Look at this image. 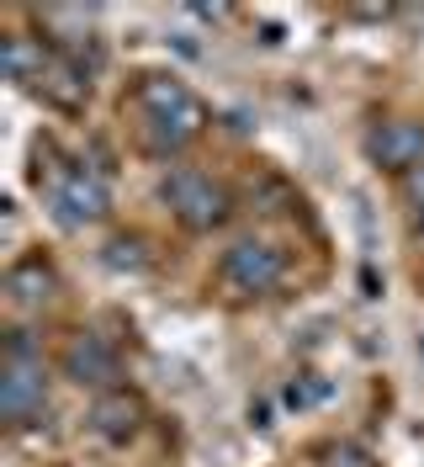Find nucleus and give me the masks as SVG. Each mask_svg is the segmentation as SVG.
Returning a JSON list of instances; mask_svg holds the SVG:
<instances>
[{"instance_id": "nucleus-1", "label": "nucleus", "mask_w": 424, "mask_h": 467, "mask_svg": "<svg viewBox=\"0 0 424 467\" xmlns=\"http://www.w3.org/2000/svg\"><path fill=\"white\" fill-rule=\"evenodd\" d=\"M133 107H139V117H143V139H149L154 154H181V149L207 128V107H202V96L186 86V80L160 75V69L139 75V86H133Z\"/></svg>"}, {"instance_id": "nucleus-2", "label": "nucleus", "mask_w": 424, "mask_h": 467, "mask_svg": "<svg viewBox=\"0 0 424 467\" xmlns=\"http://www.w3.org/2000/svg\"><path fill=\"white\" fill-rule=\"evenodd\" d=\"M37 186H43L48 218L58 229H96L112 213L107 175H96L85 160H54L48 171H37Z\"/></svg>"}, {"instance_id": "nucleus-3", "label": "nucleus", "mask_w": 424, "mask_h": 467, "mask_svg": "<svg viewBox=\"0 0 424 467\" xmlns=\"http://www.w3.org/2000/svg\"><path fill=\"white\" fill-rule=\"evenodd\" d=\"M160 197H165V207L175 213V223H186L191 234L218 229L228 218V186L212 181V175H202V171H186V165L165 175Z\"/></svg>"}, {"instance_id": "nucleus-4", "label": "nucleus", "mask_w": 424, "mask_h": 467, "mask_svg": "<svg viewBox=\"0 0 424 467\" xmlns=\"http://www.w3.org/2000/svg\"><path fill=\"white\" fill-rule=\"evenodd\" d=\"M282 276H286V255L271 239H239L218 261V282L233 297H265V292L282 287Z\"/></svg>"}, {"instance_id": "nucleus-5", "label": "nucleus", "mask_w": 424, "mask_h": 467, "mask_svg": "<svg viewBox=\"0 0 424 467\" xmlns=\"http://www.w3.org/2000/svg\"><path fill=\"white\" fill-rule=\"evenodd\" d=\"M58 367H64V378L75 382V388H96V393H112L117 378H122V356H117V346L107 340V335H96V329L69 335Z\"/></svg>"}, {"instance_id": "nucleus-6", "label": "nucleus", "mask_w": 424, "mask_h": 467, "mask_svg": "<svg viewBox=\"0 0 424 467\" xmlns=\"http://www.w3.org/2000/svg\"><path fill=\"white\" fill-rule=\"evenodd\" d=\"M43 404H48L43 356H5V372H0V409H5V425H27L32 414H43Z\"/></svg>"}, {"instance_id": "nucleus-7", "label": "nucleus", "mask_w": 424, "mask_h": 467, "mask_svg": "<svg viewBox=\"0 0 424 467\" xmlns=\"http://www.w3.org/2000/svg\"><path fill=\"white\" fill-rule=\"evenodd\" d=\"M367 154L371 165L393 175H408L424 165V122H408V117H388L367 133Z\"/></svg>"}, {"instance_id": "nucleus-8", "label": "nucleus", "mask_w": 424, "mask_h": 467, "mask_svg": "<svg viewBox=\"0 0 424 467\" xmlns=\"http://www.w3.org/2000/svg\"><path fill=\"white\" fill-rule=\"evenodd\" d=\"M32 96H37L43 107H54V112H80L85 101H90V80H85L80 64L48 54L43 58V69L32 75Z\"/></svg>"}, {"instance_id": "nucleus-9", "label": "nucleus", "mask_w": 424, "mask_h": 467, "mask_svg": "<svg viewBox=\"0 0 424 467\" xmlns=\"http://www.w3.org/2000/svg\"><path fill=\"white\" fill-rule=\"evenodd\" d=\"M43 27L58 32V58H69V64H80L85 75L90 69H101V43H96V16L90 11H43Z\"/></svg>"}, {"instance_id": "nucleus-10", "label": "nucleus", "mask_w": 424, "mask_h": 467, "mask_svg": "<svg viewBox=\"0 0 424 467\" xmlns=\"http://www.w3.org/2000/svg\"><path fill=\"white\" fill-rule=\"evenodd\" d=\"M143 425V404L133 399V393H122V388H112V393H101L96 404H90V431L101 441H112V446H122V441H133Z\"/></svg>"}, {"instance_id": "nucleus-11", "label": "nucleus", "mask_w": 424, "mask_h": 467, "mask_svg": "<svg viewBox=\"0 0 424 467\" xmlns=\"http://www.w3.org/2000/svg\"><path fill=\"white\" fill-rule=\"evenodd\" d=\"M54 271L37 261H16L11 271H5V297H11V308H22V314H32V308H43V303H54Z\"/></svg>"}, {"instance_id": "nucleus-12", "label": "nucleus", "mask_w": 424, "mask_h": 467, "mask_svg": "<svg viewBox=\"0 0 424 467\" xmlns=\"http://www.w3.org/2000/svg\"><path fill=\"white\" fill-rule=\"evenodd\" d=\"M43 48H32L27 32H5V75L11 80H22V86H32V75L43 69Z\"/></svg>"}, {"instance_id": "nucleus-13", "label": "nucleus", "mask_w": 424, "mask_h": 467, "mask_svg": "<svg viewBox=\"0 0 424 467\" xmlns=\"http://www.w3.org/2000/svg\"><path fill=\"white\" fill-rule=\"evenodd\" d=\"M329 393H335V382L318 378V372H308V378H297L292 388H286V404L292 409H313V404H324Z\"/></svg>"}, {"instance_id": "nucleus-14", "label": "nucleus", "mask_w": 424, "mask_h": 467, "mask_svg": "<svg viewBox=\"0 0 424 467\" xmlns=\"http://www.w3.org/2000/svg\"><path fill=\"white\" fill-rule=\"evenodd\" d=\"M318 467H377V462H371L367 446H356V441H329L318 451Z\"/></svg>"}, {"instance_id": "nucleus-15", "label": "nucleus", "mask_w": 424, "mask_h": 467, "mask_svg": "<svg viewBox=\"0 0 424 467\" xmlns=\"http://www.w3.org/2000/svg\"><path fill=\"white\" fill-rule=\"evenodd\" d=\"M107 265H112V271H143V244L139 239H112V244H107Z\"/></svg>"}, {"instance_id": "nucleus-16", "label": "nucleus", "mask_w": 424, "mask_h": 467, "mask_svg": "<svg viewBox=\"0 0 424 467\" xmlns=\"http://www.w3.org/2000/svg\"><path fill=\"white\" fill-rule=\"evenodd\" d=\"M403 202H408V218H414V229H424V165L403 175Z\"/></svg>"}]
</instances>
